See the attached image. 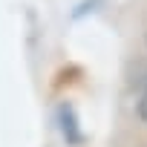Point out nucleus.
<instances>
[{"mask_svg":"<svg viewBox=\"0 0 147 147\" xmlns=\"http://www.w3.org/2000/svg\"><path fill=\"white\" fill-rule=\"evenodd\" d=\"M58 121H61V133L69 144H78L81 141V133H78V124H75V113H72V107H61L58 110Z\"/></svg>","mask_w":147,"mask_h":147,"instance_id":"obj_1","label":"nucleus"},{"mask_svg":"<svg viewBox=\"0 0 147 147\" xmlns=\"http://www.w3.org/2000/svg\"><path fill=\"white\" fill-rule=\"evenodd\" d=\"M138 115L147 121V92H144V95H141V101H138Z\"/></svg>","mask_w":147,"mask_h":147,"instance_id":"obj_2","label":"nucleus"}]
</instances>
